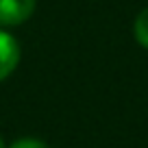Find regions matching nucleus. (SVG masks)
<instances>
[{
    "mask_svg": "<svg viewBox=\"0 0 148 148\" xmlns=\"http://www.w3.org/2000/svg\"><path fill=\"white\" fill-rule=\"evenodd\" d=\"M35 11V0H0V26H18Z\"/></svg>",
    "mask_w": 148,
    "mask_h": 148,
    "instance_id": "nucleus-1",
    "label": "nucleus"
},
{
    "mask_svg": "<svg viewBox=\"0 0 148 148\" xmlns=\"http://www.w3.org/2000/svg\"><path fill=\"white\" fill-rule=\"evenodd\" d=\"M20 61V46L7 31H0V81H5Z\"/></svg>",
    "mask_w": 148,
    "mask_h": 148,
    "instance_id": "nucleus-2",
    "label": "nucleus"
},
{
    "mask_svg": "<svg viewBox=\"0 0 148 148\" xmlns=\"http://www.w3.org/2000/svg\"><path fill=\"white\" fill-rule=\"evenodd\" d=\"M133 33H135V39H137L144 48H148V7L144 11H139V15L135 18Z\"/></svg>",
    "mask_w": 148,
    "mask_h": 148,
    "instance_id": "nucleus-3",
    "label": "nucleus"
},
{
    "mask_svg": "<svg viewBox=\"0 0 148 148\" xmlns=\"http://www.w3.org/2000/svg\"><path fill=\"white\" fill-rule=\"evenodd\" d=\"M11 148H48V144L42 142V139H37V137H22L18 142H13Z\"/></svg>",
    "mask_w": 148,
    "mask_h": 148,
    "instance_id": "nucleus-4",
    "label": "nucleus"
},
{
    "mask_svg": "<svg viewBox=\"0 0 148 148\" xmlns=\"http://www.w3.org/2000/svg\"><path fill=\"white\" fill-rule=\"evenodd\" d=\"M0 148H5V142H2V137H0Z\"/></svg>",
    "mask_w": 148,
    "mask_h": 148,
    "instance_id": "nucleus-5",
    "label": "nucleus"
}]
</instances>
